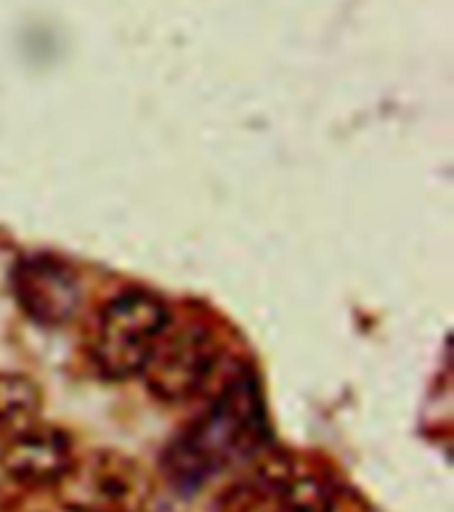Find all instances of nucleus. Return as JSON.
<instances>
[{"mask_svg": "<svg viewBox=\"0 0 454 512\" xmlns=\"http://www.w3.org/2000/svg\"><path fill=\"white\" fill-rule=\"evenodd\" d=\"M266 441V409L255 377L239 375L165 454V473L181 491L202 489L210 478L245 462Z\"/></svg>", "mask_w": 454, "mask_h": 512, "instance_id": "obj_1", "label": "nucleus"}, {"mask_svg": "<svg viewBox=\"0 0 454 512\" xmlns=\"http://www.w3.org/2000/svg\"><path fill=\"white\" fill-rule=\"evenodd\" d=\"M170 327L168 306L147 290H125L101 308L91 332V361L107 380L144 375Z\"/></svg>", "mask_w": 454, "mask_h": 512, "instance_id": "obj_2", "label": "nucleus"}, {"mask_svg": "<svg viewBox=\"0 0 454 512\" xmlns=\"http://www.w3.org/2000/svg\"><path fill=\"white\" fill-rule=\"evenodd\" d=\"M218 359H221V348L208 327L202 324L168 327L144 369L149 393L165 404L192 401L210 383V377L216 375Z\"/></svg>", "mask_w": 454, "mask_h": 512, "instance_id": "obj_3", "label": "nucleus"}, {"mask_svg": "<svg viewBox=\"0 0 454 512\" xmlns=\"http://www.w3.org/2000/svg\"><path fill=\"white\" fill-rule=\"evenodd\" d=\"M14 292L24 314L46 327H62L72 321L83 303V284L75 268L46 255L16 266Z\"/></svg>", "mask_w": 454, "mask_h": 512, "instance_id": "obj_4", "label": "nucleus"}, {"mask_svg": "<svg viewBox=\"0 0 454 512\" xmlns=\"http://www.w3.org/2000/svg\"><path fill=\"white\" fill-rule=\"evenodd\" d=\"M64 481H70L75 507L88 512H125L141 502L139 467L117 454H99L85 465H72Z\"/></svg>", "mask_w": 454, "mask_h": 512, "instance_id": "obj_5", "label": "nucleus"}, {"mask_svg": "<svg viewBox=\"0 0 454 512\" xmlns=\"http://www.w3.org/2000/svg\"><path fill=\"white\" fill-rule=\"evenodd\" d=\"M0 465L14 481L27 486H51L67 478L75 465L70 438L56 428H22L0 451Z\"/></svg>", "mask_w": 454, "mask_h": 512, "instance_id": "obj_6", "label": "nucleus"}, {"mask_svg": "<svg viewBox=\"0 0 454 512\" xmlns=\"http://www.w3.org/2000/svg\"><path fill=\"white\" fill-rule=\"evenodd\" d=\"M40 409V390L27 375L0 372V438L27 428Z\"/></svg>", "mask_w": 454, "mask_h": 512, "instance_id": "obj_7", "label": "nucleus"}, {"mask_svg": "<svg viewBox=\"0 0 454 512\" xmlns=\"http://www.w3.org/2000/svg\"><path fill=\"white\" fill-rule=\"evenodd\" d=\"M274 512H335V499L319 478H293L282 481Z\"/></svg>", "mask_w": 454, "mask_h": 512, "instance_id": "obj_8", "label": "nucleus"}]
</instances>
